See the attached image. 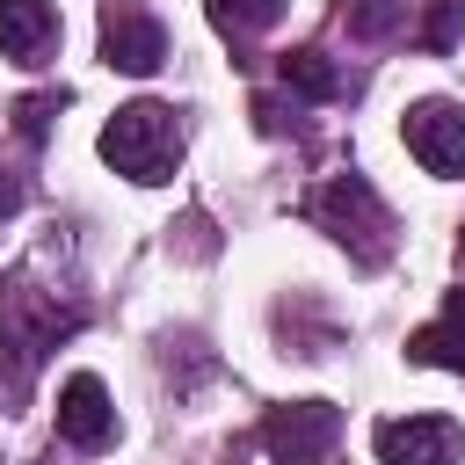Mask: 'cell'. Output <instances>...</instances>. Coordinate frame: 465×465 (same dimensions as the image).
Listing matches in <instances>:
<instances>
[{
	"instance_id": "cell-1",
	"label": "cell",
	"mask_w": 465,
	"mask_h": 465,
	"mask_svg": "<svg viewBox=\"0 0 465 465\" xmlns=\"http://www.w3.org/2000/svg\"><path fill=\"white\" fill-rule=\"evenodd\" d=\"M182 138H189V131H182V109L138 94V102H124V109L102 124V160H109L124 182L160 189V182L174 174V160H182Z\"/></svg>"
},
{
	"instance_id": "cell-2",
	"label": "cell",
	"mask_w": 465,
	"mask_h": 465,
	"mask_svg": "<svg viewBox=\"0 0 465 465\" xmlns=\"http://www.w3.org/2000/svg\"><path fill=\"white\" fill-rule=\"evenodd\" d=\"M312 218H320V232L341 240L363 269H378V262L392 254V211H385V196H378L363 174H334V182H320Z\"/></svg>"
},
{
	"instance_id": "cell-3",
	"label": "cell",
	"mask_w": 465,
	"mask_h": 465,
	"mask_svg": "<svg viewBox=\"0 0 465 465\" xmlns=\"http://www.w3.org/2000/svg\"><path fill=\"white\" fill-rule=\"evenodd\" d=\"M334 443H341V407L334 400H283V407L262 414L269 465H327Z\"/></svg>"
},
{
	"instance_id": "cell-4",
	"label": "cell",
	"mask_w": 465,
	"mask_h": 465,
	"mask_svg": "<svg viewBox=\"0 0 465 465\" xmlns=\"http://www.w3.org/2000/svg\"><path fill=\"white\" fill-rule=\"evenodd\" d=\"M400 138H407V153L421 160V174H436V182H465V102H450V94H421V102H407Z\"/></svg>"
},
{
	"instance_id": "cell-5",
	"label": "cell",
	"mask_w": 465,
	"mask_h": 465,
	"mask_svg": "<svg viewBox=\"0 0 465 465\" xmlns=\"http://www.w3.org/2000/svg\"><path fill=\"white\" fill-rule=\"evenodd\" d=\"M102 65L131 73V80H153L167 65V22L138 0H102Z\"/></svg>"
},
{
	"instance_id": "cell-6",
	"label": "cell",
	"mask_w": 465,
	"mask_h": 465,
	"mask_svg": "<svg viewBox=\"0 0 465 465\" xmlns=\"http://www.w3.org/2000/svg\"><path fill=\"white\" fill-rule=\"evenodd\" d=\"M378 465H458L465 458V429L450 414H385L371 429Z\"/></svg>"
},
{
	"instance_id": "cell-7",
	"label": "cell",
	"mask_w": 465,
	"mask_h": 465,
	"mask_svg": "<svg viewBox=\"0 0 465 465\" xmlns=\"http://www.w3.org/2000/svg\"><path fill=\"white\" fill-rule=\"evenodd\" d=\"M58 436H65L73 450H109V436H116V400H109V385H102L94 371H73V378L58 385Z\"/></svg>"
},
{
	"instance_id": "cell-8",
	"label": "cell",
	"mask_w": 465,
	"mask_h": 465,
	"mask_svg": "<svg viewBox=\"0 0 465 465\" xmlns=\"http://www.w3.org/2000/svg\"><path fill=\"white\" fill-rule=\"evenodd\" d=\"M58 51V7L51 0H0V58L44 65Z\"/></svg>"
},
{
	"instance_id": "cell-9",
	"label": "cell",
	"mask_w": 465,
	"mask_h": 465,
	"mask_svg": "<svg viewBox=\"0 0 465 465\" xmlns=\"http://www.w3.org/2000/svg\"><path fill=\"white\" fill-rule=\"evenodd\" d=\"M407 363H421V371H458V378H465V283L443 291V312L407 334Z\"/></svg>"
},
{
	"instance_id": "cell-10",
	"label": "cell",
	"mask_w": 465,
	"mask_h": 465,
	"mask_svg": "<svg viewBox=\"0 0 465 465\" xmlns=\"http://www.w3.org/2000/svg\"><path fill=\"white\" fill-rule=\"evenodd\" d=\"M276 73H283V87L305 94V102H334V94H341V65H334L327 51H283Z\"/></svg>"
},
{
	"instance_id": "cell-11",
	"label": "cell",
	"mask_w": 465,
	"mask_h": 465,
	"mask_svg": "<svg viewBox=\"0 0 465 465\" xmlns=\"http://www.w3.org/2000/svg\"><path fill=\"white\" fill-rule=\"evenodd\" d=\"M203 15H211V29H218V36L254 44L262 29H276V22H283V0H203Z\"/></svg>"
},
{
	"instance_id": "cell-12",
	"label": "cell",
	"mask_w": 465,
	"mask_h": 465,
	"mask_svg": "<svg viewBox=\"0 0 465 465\" xmlns=\"http://www.w3.org/2000/svg\"><path fill=\"white\" fill-rule=\"evenodd\" d=\"M58 109H65V94H51V87H44V94H22V102H15V131H22L29 145H44Z\"/></svg>"
},
{
	"instance_id": "cell-13",
	"label": "cell",
	"mask_w": 465,
	"mask_h": 465,
	"mask_svg": "<svg viewBox=\"0 0 465 465\" xmlns=\"http://www.w3.org/2000/svg\"><path fill=\"white\" fill-rule=\"evenodd\" d=\"M458 22H465V15H458V0H443V7L421 22V44H429V51H450V44H458Z\"/></svg>"
},
{
	"instance_id": "cell-14",
	"label": "cell",
	"mask_w": 465,
	"mask_h": 465,
	"mask_svg": "<svg viewBox=\"0 0 465 465\" xmlns=\"http://www.w3.org/2000/svg\"><path fill=\"white\" fill-rule=\"evenodd\" d=\"M22 196H29V189H22V174H15V167H0V218H15V211H22Z\"/></svg>"
}]
</instances>
